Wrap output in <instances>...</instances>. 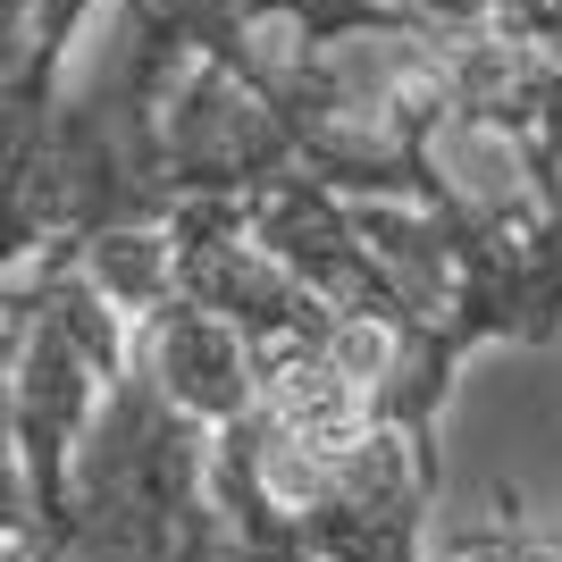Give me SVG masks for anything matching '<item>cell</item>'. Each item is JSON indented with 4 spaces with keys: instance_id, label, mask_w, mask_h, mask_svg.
Segmentation results:
<instances>
[{
    "instance_id": "6da1fadb",
    "label": "cell",
    "mask_w": 562,
    "mask_h": 562,
    "mask_svg": "<svg viewBox=\"0 0 562 562\" xmlns=\"http://www.w3.org/2000/svg\"><path fill=\"white\" fill-rule=\"evenodd\" d=\"M9 437H18V513L34 529L68 520V487H76V446L101 420L126 352H135V319L110 285L68 252L18 260L9 269Z\"/></svg>"
},
{
    "instance_id": "7a4b0ae2",
    "label": "cell",
    "mask_w": 562,
    "mask_h": 562,
    "mask_svg": "<svg viewBox=\"0 0 562 562\" xmlns=\"http://www.w3.org/2000/svg\"><path fill=\"white\" fill-rule=\"evenodd\" d=\"M428 59H437L453 126H487L513 143L538 211L562 235V59L513 43V34H462V43H437Z\"/></svg>"
},
{
    "instance_id": "3957f363",
    "label": "cell",
    "mask_w": 562,
    "mask_h": 562,
    "mask_svg": "<svg viewBox=\"0 0 562 562\" xmlns=\"http://www.w3.org/2000/svg\"><path fill=\"white\" fill-rule=\"evenodd\" d=\"M453 554H462V562H562V538L520 513V495H495L487 513L453 538Z\"/></svg>"
}]
</instances>
